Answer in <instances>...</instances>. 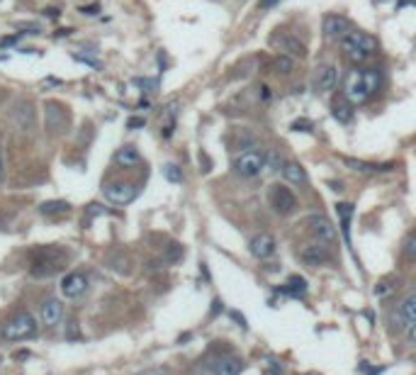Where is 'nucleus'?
Masks as SVG:
<instances>
[{"label":"nucleus","mask_w":416,"mask_h":375,"mask_svg":"<svg viewBox=\"0 0 416 375\" xmlns=\"http://www.w3.org/2000/svg\"><path fill=\"white\" fill-rule=\"evenodd\" d=\"M231 317H234V319H236V322H239V324H241V326H244V329H246V319L241 317L239 312H231Z\"/></svg>","instance_id":"a19ab883"},{"label":"nucleus","mask_w":416,"mask_h":375,"mask_svg":"<svg viewBox=\"0 0 416 375\" xmlns=\"http://www.w3.org/2000/svg\"><path fill=\"white\" fill-rule=\"evenodd\" d=\"M312 127H314V124H312L309 120H295V122H292V130L295 132H312Z\"/></svg>","instance_id":"2f4dec72"},{"label":"nucleus","mask_w":416,"mask_h":375,"mask_svg":"<svg viewBox=\"0 0 416 375\" xmlns=\"http://www.w3.org/2000/svg\"><path fill=\"white\" fill-rule=\"evenodd\" d=\"M68 127V114L66 110L56 105V102H46V130L51 132H63Z\"/></svg>","instance_id":"dca6fc26"},{"label":"nucleus","mask_w":416,"mask_h":375,"mask_svg":"<svg viewBox=\"0 0 416 375\" xmlns=\"http://www.w3.org/2000/svg\"><path fill=\"white\" fill-rule=\"evenodd\" d=\"M88 214H90V217H100V214H105V207L102 205H88Z\"/></svg>","instance_id":"c9c22d12"},{"label":"nucleus","mask_w":416,"mask_h":375,"mask_svg":"<svg viewBox=\"0 0 416 375\" xmlns=\"http://www.w3.org/2000/svg\"><path fill=\"white\" fill-rule=\"evenodd\" d=\"M0 363H2V358H0Z\"/></svg>","instance_id":"de8ad7c7"},{"label":"nucleus","mask_w":416,"mask_h":375,"mask_svg":"<svg viewBox=\"0 0 416 375\" xmlns=\"http://www.w3.org/2000/svg\"><path fill=\"white\" fill-rule=\"evenodd\" d=\"M114 164L122 166V168H134V166L141 164V156H139L136 146H122V149H117V154H114Z\"/></svg>","instance_id":"4be33fe9"},{"label":"nucleus","mask_w":416,"mask_h":375,"mask_svg":"<svg viewBox=\"0 0 416 375\" xmlns=\"http://www.w3.org/2000/svg\"><path fill=\"white\" fill-rule=\"evenodd\" d=\"M280 166H283V158L278 156V151H275V149H270L268 154H265V168H268V170H278Z\"/></svg>","instance_id":"7c9ffc66"},{"label":"nucleus","mask_w":416,"mask_h":375,"mask_svg":"<svg viewBox=\"0 0 416 375\" xmlns=\"http://www.w3.org/2000/svg\"><path fill=\"white\" fill-rule=\"evenodd\" d=\"M300 258L309 268H319V266H324V263L329 261V248L322 242H312V244L300 248Z\"/></svg>","instance_id":"ddd939ff"},{"label":"nucleus","mask_w":416,"mask_h":375,"mask_svg":"<svg viewBox=\"0 0 416 375\" xmlns=\"http://www.w3.org/2000/svg\"><path fill=\"white\" fill-rule=\"evenodd\" d=\"M407 336L412 344H416V324H409V329H407Z\"/></svg>","instance_id":"58836bf2"},{"label":"nucleus","mask_w":416,"mask_h":375,"mask_svg":"<svg viewBox=\"0 0 416 375\" xmlns=\"http://www.w3.org/2000/svg\"><path fill=\"white\" fill-rule=\"evenodd\" d=\"M285 292H290L292 298H302L307 295V280L300 278V276H292L290 280H287V288H285Z\"/></svg>","instance_id":"bb28decb"},{"label":"nucleus","mask_w":416,"mask_h":375,"mask_svg":"<svg viewBox=\"0 0 416 375\" xmlns=\"http://www.w3.org/2000/svg\"><path fill=\"white\" fill-rule=\"evenodd\" d=\"M163 178L168 183H183V168L175 166V164H166L163 166Z\"/></svg>","instance_id":"c85d7f7f"},{"label":"nucleus","mask_w":416,"mask_h":375,"mask_svg":"<svg viewBox=\"0 0 416 375\" xmlns=\"http://www.w3.org/2000/svg\"><path fill=\"white\" fill-rule=\"evenodd\" d=\"M85 290H88V278L83 276V273H66L63 278H61V292H63V298H71V300H76L80 295H85Z\"/></svg>","instance_id":"f8f14e48"},{"label":"nucleus","mask_w":416,"mask_h":375,"mask_svg":"<svg viewBox=\"0 0 416 375\" xmlns=\"http://www.w3.org/2000/svg\"><path fill=\"white\" fill-rule=\"evenodd\" d=\"M68 210H71V205L66 200H46V202L39 205V212L46 214V217H51V214H66Z\"/></svg>","instance_id":"b1692460"},{"label":"nucleus","mask_w":416,"mask_h":375,"mask_svg":"<svg viewBox=\"0 0 416 375\" xmlns=\"http://www.w3.org/2000/svg\"><path fill=\"white\" fill-rule=\"evenodd\" d=\"M404 258L407 261H416V232H412L407 239H404Z\"/></svg>","instance_id":"c756f323"},{"label":"nucleus","mask_w":416,"mask_h":375,"mask_svg":"<svg viewBox=\"0 0 416 375\" xmlns=\"http://www.w3.org/2000/svg\"><path fill=\"white\" fill-rule=\"evenodd\" d=\"M263 168H265V151L248 149V151H241L234 158V170L241 178H256V176H261Z\"/></svg>","instance_id":"39448f33"},{"label":"nucleus","mask_w":416,"mask_h":375,"mask_svg":"<svg viewBox=\"0 0 416 375\" xmlns=\"http://www.w3.org/2000/svg\"><path fill=\"white\" fill-rule=\"evenodd\" d=\"M248 251H251V256H253V258H258V261H265V258H270V256L278 251V242H275V236H273V234H268V232H261V234H256V236L251 239V244H248Z\"/></svg>","instance_id":"1a4fd4ad"},{"label":"nucleus","mask_w":416,"mask_h":375,"mask_svg":"<svg viewBox=\"0 0 416 375\" xmlns=\"http://www.w3.org/2000/svg\"><path fill=\"white\" fill-rule=\"evenodd\" d=\"M66 251L56 248V246H41L32 254V270L29 276L32 278H49V276H56L66 268Z\"/></svg>","instance_id":"f03ea898"},{"label":"nucleus","mask_w":416,"mask_h":375,"mask_svg":"<svg viewBox=\"0 0 416 375\" xmlns=\"http://www.w3.org/2000/svg\"><path fill=\"white\" fill-rule=\"evenodd\" d=\"M275 2H278V0H261V2H258V5H261V8H273V5H275Z\"/></svg>","instance_id":"37998d69"},{"label":"nucleus","mask_w":416,"mask_h":375,"mask_svg":"<svg viewBox=\"0 0 416 375\" xmlns=\"http://www.w3.org/2000/svg\"><path fill=\"white\" fill-rule=\"evenodd\" d=\"M105 198L112 202V205H129L134 198L139 195V188L129 183V180H112V183H105L102 188Z\"/></svg>","instance_id":"0eeeda50"},{"label":"nucleus","mask_w":416,"mask_h":375,"mask_svg":"<svg viewBox=\"0 0 416 375\" xmlns=\"http://www.w3.org/2000/svg\"><path fill=\"white\" fill-rule=\"evenodd\" d=\"M144 124H146L144 117H129V120H127V130H139V127H144Z\"/></svg>","instance_id":"473e14b6"},{"label":"nucleus","mask_w":416,"mask_h":375,"mask_svg":"<svg viewBox=\"0 0 416 375\" xmlns=\"http://www.w3.org/2000/svg\"><path fill=\"white\" fill-rule=\"evenodd\" d=\"M283 176L287 183H295V186H307V180H309V176H307V170H304L302 164H297V161H285L283 164Z\"/></svg>","instance_id":"412c9836"},{"label":"nucleus","mask_w":416,"mask_h":375,"mask_svg":"<svg viewBox=\"0 0 416 375\" xmlns=\"http://www.w3.org/2000/svg\"><path fill=\"white\" fill-rule=\"evenodd\" d=\"M0 334H2L5 341H22V338H29V336L37 334V322H34V317H32L27 310H22V312H17L10 322L2 324V332H0Z\"/></svg>","instance_id":"7ed1b4c3"},{"label":"nucleus","mask_w":416,"mask_h":375,"mask_svg":"<svg viewBox=\"0 0 416 375\" xmlns=\"http://www.w3.org/2000/svg\"><path fill=\"white\" fill-rule=\"evenodd\" d=\"M71 30H58V32H54V37H66Z\"/></svg>","instance_id":"c03bdc74"},{"label":"nucleus","mask_w":416,"mask_h":375,"mask_svg":"<svg viewBox=\"0 0 416 375\" xmlns=\"http://www.w3.org/2000/svg\"><path fill=\"white\" fill-rule=\"evenodd\" d=\"M44 12H46V18H58V15H61V12H58V8H46Z\"/></svg>","instance_id":"ea45409f"},{"label":"nucleus","mask_w":416,"mask_h":375,"mask_svg":"<svg viewBox=\"0 0 416 375\" xmlns=\"http://www.w3.org/2000/svg\"><path fill=\"white\" fill-rule=\"evenodd\" d=\"M402 317L407 319L409 324H416V292L404 298V302H402Z\"/></svg>","instance_id":"a878e982"},{"label":"nucleus","mask_w":416,"mask_h":375,"mask_svg":"<svg viewBox=\"0 0 416 375\" xmlns=\"http://www.w3.org/2000/svg\"><path fill=\"white\" fill-rule=\"evenodd\" d=\"M273 44L280 46V52L287 54L292 58H304L307 56V46L297 37H290V34H280V37H273Z\"/></svg>","instance_id":"2eb2a0df"},{"label":"nucleus","mask_w":416,"mask_h":375,"mask_svg":"<svg viewBox=\"0 0 416 375\" xmlns=\"http://www.w3.org/2000/svg\"><path fill=\"white\" fill-rule=\"evenodd\" d=\"M83 15H97L100 12V5H88V8H80Z\"/></svg>","instance_id":"4c0bfd02"},{"label":"nucleus","mask_w":416,"mask_h":375,"mask_svg":"<svg viewBox=\"0 0 416 375\" xmlns=\"http://www.w3.org/2000/svg\"><path fill=\"white\" fill-rule=\"evenodd\" d=\"M73 58H76V61H80V64H88V66H93V68H102V64H100V61H95V58H85V56H80V54H73Z\"/></svg>","instance_id":"72a5a7b5"},{"label":"nucleus","mask_w":416,"mask_h":375,"mask_svg":"<svg viewBox=\"0 0 416 375\" xmlns=\"http://www.w3.org/2000/svg\"><path fill=\"white\" fill-rule=\"evenodd\" d=\"M334 110H331V114H334V120L336 122H341V124H348L351 120H353V102L346 98V95H339L336 100H334V105H331Z\"/></svg>","instance_id":"aec40b11"},{"label":"nucleus","mask_w":416,"mask_h":375,"mask_svg":"<svg viewBox=\"0 0 416 375\" xmlns=\"http://www.w3.org/2000/svg\"><path fill=\"white\" fill-rule=\"evenodd\" d=\"M336 80H339V68L334 64H322L317 66L314 71V78H312V86L317 93H329L336 88Z\"/></svg>","instance_id":"6e6552de"},{"label":"nucleus","mask_w":416,"mask_h":375,"mask_svg":"<svg viewBox=\"0 0 416 375\" xmlns=\"http://www.w3.org/2000/svg\"><path fill=\"white\" fill-rule=\"evenodd\" d=\"M258 98H261L263 102H268V100H270V88H268V86H261V88H258Z\"/></svg>","instance_id":"e433bc0d"},{"label":"nucleus","mask_w":416,"mask_h":375,"mask_svg":"<svg viewBox=\"0 0 416 375\" xmlns=\"http://www.w3.org/2000/svg\"><path fill=\"white\" fill-rule=\"evenodd\" d=\"M39 317H41V322H44L46 326H56L58 322L63 319V302L46 300L41 304V310H39Z\"/></svg>","instance_id":"a211bd4d"},{"label":"nucleus","mask_w":416,"mask_h":375,"mask_svg":"<svg viewBox=\"0 0 416 375\" xmlns=\"http://www.w3.org/2000/svg\"><path fill=\"white\" fill-rule=\"evenodd\" d=\"M268 202H270V207H273L278 214H292V212L297 210V198H295V192L287 186H283V183L270 186V190H268Z\"/></svg>","instance_id":"423d86ee"},{"label":"nucleus","mask_w":416,"mask_h":375,"mask_svg":"<svg viewBox=\"0 0 416 375\" xmlns=\"http://www.w3.org/2000/svg\"><path fill=\"white\" fill-rule=\"evenodd\" d=\"M136 375H163V373L156 370V368H149V370H141V373H136Z\"/></svg>","instance_id":"79ce46f5"},{"label":"nucleus","mask_w":416,"mask_h":375,"mask_svg":"<svg viewBox=\"0 0 416 375\" xmlns=\"http://www.w3.org/2000/svg\"><path fill=\"white\" fill-rule=\"evenodd\" d=\"M343 166L351 168L353 173H363V176H373V173H385L392 170L395 164H373V161H363V158H351V156H341Z\"/></svg>","instance_id":"4468645a"},{"label":"nucleus","mask_w":416,"mask_h":375,"mask_svg":"<svg viewBox=\"0 0 416 375\" xmlns=\"http://www.w3.org/2000/svg\"><path fill=\"white\" fill-rule=\"evenodd\" d=\"M368 56H370V54H365V52H356V54H348V61H351V64H363Z\"/></svg>","instance_id":"f704fd0d"},{"label":"nucleus","mask_w":416,"mask_h":375,"mask_svg":"<svg viewBox=\"0 0 416 375\" xmlns=\"http://www.w3.org/2000/svg\"><path fill=\"white\" fill-rule=\"evenodd\" d=\"M207 370L212 375H241L244 360L236 356H214V358H209Z\"/></svg>","instance_id":"9d476101"},{"label":"nucleus","mask_w":416,"mask_h":375,"mask_svg":"<svg viewBox=\"0 0 416 375\" xmlns=\"http://www.w3.org/2000/svg\"><path fill=\"white\" fill-rule=\"evenodd\" d=\"M183 256H185V248H183V244H168L166 254H163V261L173 266V263L183 261Z\"/></svg>","instance_id":"cd10ccee"},{"label":"nucleus","mask_w":416,"mask_h":375,"mask_svg":"<svg viewBox=\"0 0 416 375\" xmlns=\"http://www.w3.org/2000/svg\"><path fill=\"white\" fill-rule=\"evenodd\" d=\"M380 83H382V71L380 68H373V66H368V68H353L351 74L346 76L343 95L353 105H363V102H368L380 90Z\"/></svg>","instance_id":"f257e3e1"},{"label":"nucleus","mask_w":416,"mask_h":375,"mask_svg":"<svg viewBox=\"0 0 416 375\" xmlns=\"http://www.w3.org/2000/svg\"><path fill=\"white\" fill-rule=\"evenodd\" d=\"M341 49H343V54L348 56V54H356V52H365V54H375L378 52V39L373 37V34H368V32H360V30H351V32H346L343 37L339 39Z\"/></svg>","instance_id":"20e7f679"},{"label":"nucleus","mask_w":416,"mask_h":375,"mask_svg":"<svg viewBox=\"0 0 416 375\" xmlns=\"http://www.w3.org/2000/svg\"><path fill=\"white\" fill-rule=\"evenodd\" d=\"M0 180H2V154H0Z\"/></svg>","instance_id":"49530a36"},{"label":"nucleus","mask_w":416,"mask_h":375,"mask_svg":"<svg viewBox=\"0 0 416 375\" xmlns=\"http://www.w3.org/2000/svg\"><path fill=\"white\" fill-rule=\"evenodd\" d=\"M27 356H29L27 351H17V354H15V360H17V358H27Z\"/></svg>","instance_id":"a18cd8bd"},{"label":"nucleus","mask_w":416,"mask_h":375,"mask_svg":"<svg viewBox=\"0 0 416 375\" xmlns=\"http://www.w3.org/2000/svg\"><path fill=\"white\" fill-rule=\"evenodd\" d=\"M336 212H339L341 220V232H343V239L351 242V220H353V205L351 202H336Z\"/></svg>","instance_id":"5701e85b"},{"label":"nucleus","mask_w":416,"mask_h":375,"mask_svg":"<svg viewBox=\"0 0 416 375\" xmlns=\"http://www.w3.org/2000/svg\"><path fill=\"white\" fill-rule=\"evenodd\" d=\"M322 27H324V34L329 39H341L346 32H351V22L343 15H326Z\"/></svg>","instance_id":"f3484780"},{"label":"nucleus","mask_w":416,"mask_h":375,"mask_svg":"<svg viewBox=\"0 0 416 375\" xmlns=\"http://www.w3.org/2000/svg\"><path fill=\"white\" fill-rule=\"evenodd\" d=\"M273 71L278 76H290L295 71V58L287 56V54H278L275 61H273Z\"/></svg>","instance_id":"393cba45"},{"label":"nucleus","mask_w":416,"mask_h":375,"mask_svg":"<svg viewBox=\"0 0 416 375\" xmlns=\"http://www.w3.org/2000/svg\"><path fill=\"white\" fill-rule=\"evenodd\" d=\"M12 122L17 124L19 130H32V122H34V110H32V102L29 100H19L12 110Z\"/></svg>","instance_id":"6ab92c4d"},{"label":"nucleus","mask_w":416,"mask_h":375,"mask_svg":"<svg viewBox=\"0 0 416 375\" xmlns=\"http://www.w3.org/2000/svg\"><path fill=\"white\" fill-rule=\"evenodd\" d=\"M307 224H309V232L314 234V239L322 242V244H331L336 239V226L331 224L324 214H312Z\"/></svg>","instance_id":"9b49d317"}]
</instances>
